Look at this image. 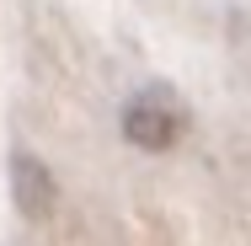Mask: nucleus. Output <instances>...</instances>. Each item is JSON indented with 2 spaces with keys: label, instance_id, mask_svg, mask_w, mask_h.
<instances>
[{
  "label": "nucleus",
  "instance_id": "f257e3e1",
  "mask_svg": "<svg viewBox=\"0 0 251 246\" xmlns=\"http://www.w3.org/2000/svg\"><path fill=\"white\" fill-rule=\"evenodd\" d=\"M182 129H187V112L166 91H145V97H134L123 107V134L139 150H171L182 139Z\"/></svg>",
  "mask_w": 251,
  "mask_h": 246
},
{
  "label": "nucleus",
  "instance_id": "f03ea898",
  "mask_svg": "<svg viewBox=\"0 0 251 246\" xmlns=\"http://www.w3.org/2000/svg\"><path fill=\"white\" fill-rule=\"evenodd\" d=\"M11 193H16V209L27 214V219H43L53 209V177L43 161H32V155H16L11 161Z\"/></svg>",
  "mask_w": 251,
  "mask_h": 246
}]
</instances>
